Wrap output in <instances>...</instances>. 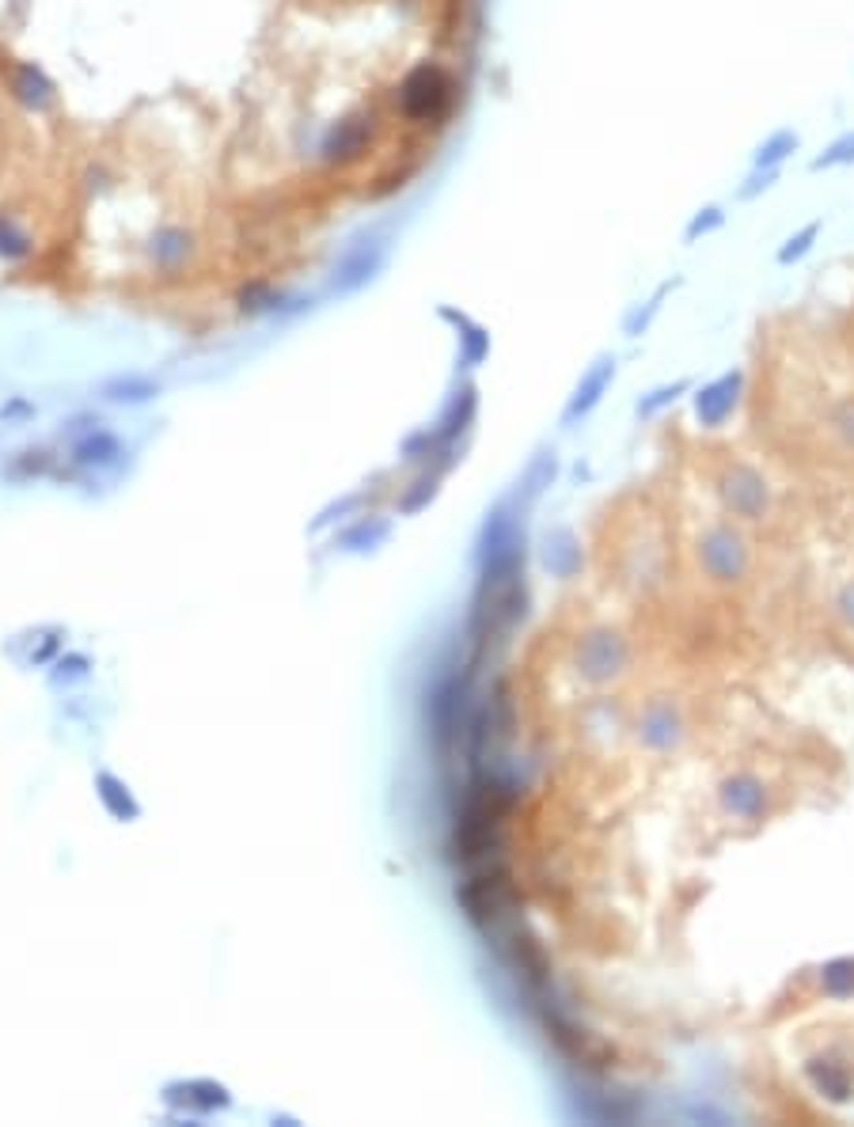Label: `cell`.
Here are the masks:
<instances>
[{"label": "cell", "mask_w": 854, "mask_h": 1127, "mask_svg": "<svg viewBox=\"0 0 854 1127\" xmlns=\"http://www.w3.org/2000/svg\"><path fill=\"white\" fill-rule=\"evenodd\" d=\"M805 1075H809V1082L817 1086L820 1093H828L832 1101H847L851 1098V1075H847V1067H843V1063H835V1059H809Z\"/></svg>", "instance_id": "7402d4cb"}, {"label": "cell", "mask_w": 854, "mask_h": 1127, "mask_svg": "<svg viewBox=\"0 0 854 1127\" xmlns=\"http://www.w3.org/2000/svg\"><path fill=\"white\" fill-rule=\"evenodd\" d=\"M61 645H66V630H61V627H54L50 630V638H46V642L43 645H38V650L35 653H31V665H46V661H54V657H58V650H61Z\"/></svg>", "instance_id": "74e56055"}, {"label": "cell", "mask_w": 854, "mask_h": 1127, "mask_svg": "<svg viewBox=\"0 0 854 1127\" xmlns=\"http://www.w3.org/2000/svg\"><path fill=\"white\" fill-rule=\"evenodd\" d=\"M372 138H377V115L361 110V115H346L342 122H334L331 130L319 141V159L327 167H349L369 152Z\"/></svg>", "instance_id": "8992f818"}, {"label": "cell", "mask_w": 854, "mask_h": 1127, "mask_svg": "<svg viewBox=\"0 0 854 1127\" xmlns=\"http://www.w3.org/2000/svg\"><path fill=\"white\" fill-rule=\"evenodd\" d=\"M145 251H149L153 270H159V274H179V270H187L190 259H194V236L182 225H159Z\"/></svg>", "instance_id": "7c38bea8"}, {"label": "cell", "mask_w": 854, "mask_h": 1127, "mask_svg": "<svg viewBox=\"0 0 854 1127\" xmlns=\"http://www.w3.org/2000/svg\"><path fill=\"white\" fill-rule=\"evenodd\" d=\"M835 615H840L843 627L854 630V581H847V585L835 593Z\"/></svg>", "instance_id": "f35d334b"}, {"label": "cell", "mask_w": 854, "mask_h": 1127, "mask_svg": "<svg viewBox=\"0 0 854 1127\" xmlns=\"http://www.w3.org/2000/svg\"><path fill=\"white\" fill-rule=\"evenodd\" d=\"M46 471H50V455H46L43 449L20 452L12 463H8V478H35V475H46Z\"/></svg>", "instance_id": "d590c367"}, {"label": "cell", "mask_w": 854, "mask_h": 1127, "mask_svg": "<svg viewBox=\"0 0 854 1127\" xmlns=\"http://www.w3.org/2000/svg\"><path fill=\"white\" fill-rule=\"evenodd\" d=\"M820 987L828 998H851L854 995V957H840L820 969Z\"/></svg>", "instance_id": "4316f807"}, {"label": "cell", "mask_w": 854, "mask_h": 1127, "mask_svg": "<svg viewBox=\"0 0 854 1127\" xmlns=\"http://www.w3.org/2000/svg\"><path fill=\"white\" fill-rule=\"evenodd\" d=\"M544 566H547L550 573H555V578H573V573L581 570V547H578V539H573V532L558 527V532L547 535Z\"/></svg>", "instance_id": "d6986e66"}, {"label": "cell", "mask_w": 854, "mask_h": 1127, "mask_svg": "<svg viewBox=\"0 0 854 1127\" xmlns=\"http://www.w3.org/2000/svg\"><path fill=\"white\" fill-rule=\"evenodd\" d=\"M696 558L702 578H710L714 585H737V581H745L752 573V547H748V539L733 524L702 527Z\"/></svg>", "instance_id": "3957f363"}, {"label": "cell", "mask_w": 854, "mask_h": 1127, "mask_svg": "<svg viewBox=\"0 0 854 1127\" xmlns=\"http://www.w3.org/2000/svg\"><path fill=\"white\" fill-rule=\"evenodd\" d=\"M87 673H92V661H87L84 653H69V657H58V661H54L50 684H54V687L76 684V679H84Z\"/></svg>", "instance_id": "e575fe53"}, {"label": "cell", "mask_w": 854, "mask_h": 1127, "mask_svg": "<svg viewBox=\"0 0 854 1127\" xmlns=\"http://www.w3.org/2000/svg\"><path fill=\"white\" fill-rule=\"evenodd\" d=\"M775 182H779V167H752V175L737 187V202H756V198L768 194Z\"/></svg>", "instance_id": "836d02e7"}, {"label": "cell", "mask_w": 854, "mask_h": 1127, "mask_svg": "<svg viewBox=\"0 0 854 1127\" xmlns=\"http://www.w3.org/2000/svg\"><path fill=\"white\" fill-rule=\"evenodd\" d=\"M95 794H99L103 809H107L115 820H141L138 797L130 794V786H126V782L118 779V774H110V771H99V774H95Z\"/></svg>", "instance_id": "e0dca14e"}, {"label": "cell", "mask_w": 854, "mask_h": 1127, "mask_svg": "<svg viewBox=\"0 0 854 1127\" xmlns=\"http://www.w3.org/2000/svg\"><path fill=\"white\" fill-rule=\"evenodd\" d=\"M31 254H35V236L27 232V225H20L12 213H0V259L27 262Z\"/></svg>", "instance_id": "cb8c5ba5"}, {"label": "cell", "mask_w": 854, "mask_h": 1127, "mask_svg": "<svg viewBox=\"0 0 854 1127\" xmlns=\"http://www.w3.org/2000/svg\"><path fill=\"white\" fill-rule=\"evenodd\" d=\"M802 149V138L794 130H775L771 138H763L752 152V167H782L794 152Z\"/></svg>", "instance_id": "d4e9b609"}, {"label": "cell", "mask_w": 854, "mask_h": 1127, "mask_svg": "<svg viewBox=\"0 0 854 1127\" xmlns=\"http://www.w3.org/2000/svg\"><path fill=\"white\" fill-rule=\"evenodd\" d=\"M384 254H388L384 239H369V244L354 247V251L342 259L339 274H334L331 282L334 297H349V293H357L361 285H369L372 277H377V270L384 266Z\"/></svg>", "instance_id": "8fae6325"}, {"label": "cell", "mask_w": 854, "mask_h": 1127, "mask_svg": "<svg viewBox=\"0 0 854 1127\" xmlns=\"http://www.w3.org/2000/svg\"><path fill=\"white\" fill-rule=\"evenodd\" d=\"M164 1101L171 1108H182V1113L213 1116L233 1105V1093H228L225 1082H213V1078H187V1082H167Z\"/></svg>", "instance_id": "30bf717a"}, {"label": "cell", "mask_w": 854, "mask_h": 1127, "mask_svg": "<svg viewBox=\"0 0 854 1127\" xmlns=\"http://www.w3.org/2000/svg\"><path fill=\"white\" fill-rule=\"evenodd\" d=\"M612 380H616V357H596V365L581 376V383L573 388L570 403H566L562 426H578L589 411H596V403H601L604 391L612 388Z\"/></svg>", "instance_id": "4fadbf2b"}, {"label": "cell", "mask_w": 854, "mask_h": 1127, "mask_svg": "<svg viewBox=\"0 0 854 1127\" xmlns=\"http://www.w3.org/2000/svg\"><path fill=\"white\" fill-rule=\"evenodd\" d=\"M573 668L585 684L608 687L630 668V642L619 630H589L573 653Z\"/></svg>", "instance_id": "277c9868"}, {"label": "cell", "mask_w": 854, "mask_h": 1127, "mask_svg": "<svg viewBox=\"0 0 854 1127\" xmlns=\"http://www.w3.org/2000/svg\"><path fill=\"white\" fill-rule=\"evenodd\" d=\"M673 285H676V282H665L657 293H653L650 300L642 304V308H634V311H630V316H627V323H622V331H627V339H638V334H642V331H650V323H653V319H657L661 304H665V297H668V293H673Z\"/></svg>", "instance_id": "f1b7e54d"}, {"label": "cell", "mask_w": 854, "mask_h": 1127, "mask_svg": "<svg viewBox=\"0 0 854 1127\" xmlns=\"http://www.w3.org/2000/svg\"><path fill=\"white\" fill-rule=\"evenodd\" d=\"M717 494H722L725 509L740 521H763L771 509L768 478L748 463H730L717 478Z\"/></svg>", "instance_id": "5b68a950"}, {"label": "cell", "mask_w": 854, "mask_h": 1127, "mask_svg": "<svg viewBox=\"0 0 854 1127\" xmlns=\"http://www.w3.org/2000/svg\"><path fill=\"white\" fill-rule=\"evenodd\" d=\"M722 225H725L722 205H702L696 217L688 221V228H684V244H699L702 236H710V232H717Z\"/></svg>", "instance_id": "d6a6232c"}, {"label": "cell", "mask_w": 854, "mask_h": 1127, "mask_svg": "<svg viewBox=\"0 0 854 1127\" xmlns=\"http://www.w3.org/2000/svg\"><path fill=\"white\" fill-rule=\"evenodd\" d=\"M740 391H745V372H740V369H730V372L717 376V380L702 383V388L696 391V418H699V426L702 429L725 426V422L733 418V411H737Z\"/></svg>", "instance_id": "9c48e42d"}, {"label": "cell", "mask_w": 854, "mask_h": 1127, "mask_svg": "<svg viewBox=\"0 0 854 1127\" xmlns=\"http://www.w3.org/2000/svg\"><path fill=\"white\" fill-rule=\"evenodd\" d=\"M717 805L733 820H760L768 812V786H763L760 774L733 771L717 782Z\"/></svg>", "instance_id": "ba28073f"}, {"label": "cell", "mask_w": 854, "mask_h": 1127, "mask_svg": "<svg viewBox=\"0 0 854 1127\" xmlns=\"http://www.w3.org/2000/svg\"><path fill=\"white\" fill-rule=\"evenodd\" d=\"M27 414H35V406H31L27 399H12V403L0 411V418H27Z\"/></svg>", "instance_id": "ab89813d"}, {"label": "cell", "mask_w": 854, "mask_h": 1127, "mask_svg": "<svg viewBox=\"0 0 854 1127\" xmlns=\"http://www.w3.org/2000/svg\"><path fill=\"white\" fill-rule=\"evenodd\" d=\"M634 737L645 751H673L684 745L688 737V722H684V710L673 699H653L642 707L634 722Z\"/></svg>", "instance_id": "52a82bcc"}, {"label": "cell", "mask_w": 854, "mask_h": 1127, "mask_svg": "<svg viewBox=\"0 0 854 1127\" xmlns=\"http://www.w3.org/2000/svg\"><path fill=\"white\" fill-rule=\"evenodd\" d=\"M361 501H365V494H346V498L331 501V506H327L323 513L316 517V524H311L308 532H311V535H319V532H327V527H331V524L346 521L349 513H357V509H361Z\"/></svg>", "instance_id": "1f68e13d"}, {"label": "cell", "mask_w": 854, "mask_h": 1127, "mask_svg": "<svg viewBox=\"0 0 854 1127\" xmlns=\"http://www.w3.org/2000/svg\"><path fill=\"white\" fill-rule=\"evenodd\" d=\"M8 95H12L23 110H31V115H43V110L54 107L50 76L38 66H31V61H20V66L8 69Z\"/></svg>", "instance_id": "9a60e30c"}, {"label": "cell", "mask_w": 854, "mask_h": 1127, "mask_svg": "<svg viewBox=\"0 0 854 1127\" xmlns=\"http://www.w3.org/2000/svg\"><path fill=\"white\" fill-rule=\"evenodd\" d=\"M688 388H691L688 380L661 383V388H653L650 395H642V399H638V414H642V418H653V414H657V411H665V406H673L676 399H680Z\"/></svg>", "instance_id": "4dcf8cb0"}, {"label": "cell", "mask_w": 854, "mask_h": 1127, "mask_svg": "<svg viewBox=\"0 0 854 1127\" xmlns=\"http://www.w3.org/2000/svg\"><path fill=\"white\" fill-rule=\"evenodd\" d=\"M73 463L84 471H107L122 463V441L110 429H87L73 441Z\"/></svg>", "instance_id": "2e32d148"}, {"label": "cell", "mask_w": 854, "mask_h": 1127, "mask_svg": "<svg viewBox=\"0 0 854 1127\" xmlns=\"http://www.w3.org/2000/svg\"><path fill=\"white\" fill-rule=\"evenodd\" d=\"M441 319H449L460 331V357H464V365L486 361V354H490V334H486V327H478L475 319H467L464 311L456 308H441Z\"/></svg>", "instance_id": "ac0fdd59"}, {"label": "cell", "mask_w": 854, "mask_h": 1127, "mask_svg": "<svg viewBox=\"0 0 854 1127\" xmlns=\"http://www.w3.org/2000/svg\"><path fill=\"white\" fill-rule=\"evenodd\" d=\"M475 411H478V391H475V383H464L460 391H452L449 406H444L441 418H437V426H434L437 452L456 449L460 437H464L467 429H471V422H475ZM437 452H434V455H437Z\"/></svg>", "instance_id": "5bb4252c"}, {"label": "cell", "mask_w": 854, "mask_h": 1127, "mask_svg": "<svg viewBox=\"0 0 854 1127\" xmlns=\"http://www.w3.org/2000/svg\"><path fill=\"white\" fill-rule=\"evenodd\" d=\"M471 673L475 668H444L434 679V687L426 691V733L429 745L441 759H449L452 751H460V745L467 740V722H471Z\"/></svg>", "instance_id": "6da1fadb"}, {"label": "cell", "mask_w": 854, "mask_h": 1127, "mask_svg": "<svg viewBox=\"0 0 854 1127\" xmlns=\"http://www.w3.org/2000/svg\"><path fill=\"white\" fill-rule=\"evenodd\" d=\"M820 228H825V221H809V225H802V228L794 232V236L782 239V247L775 251L779 266H794V262H802L805 254L813 251V244L820 239Z\"/></svg>", "instance_id": "484cf974"}, {"label": "cell", "mask_w": 854, "mask_h": 1127, "mask_svg": "<svg viewBox=\"0 0 854 1127\" xmlns=\"http://www.w3.org/2000/svg\"><path fill=\"white\" fill-rule=\"evenodd\" d=\"M395 103H399V115L414 126L444 122L452 103H456V80H452V73L441 61H418V66L403 76V84H399Z\"/></svg>", "instance_id": "7a4b0ae2"}, {"label": "cell", "mask_w": 854, "mask_h": 1127, "mask_svg": "<svg viewBox=\"0 0 854 1127\" xmlns=\"http://www.w3.org/2000/svg\"><path fill=\"white\" fill-rule=\"evenodd\" d=\"M854 164V130L840 133L820 156H813V171H832V167H851Z\"/></svg>", "instance_id": "f546056e"}, {"label": "cell", "mask_w": 854, "mask_h": 1127, "mask_svg": "<svg viewBox=\"0 0 854 1127\" xmlns=\"http://www.w3.org/2000/svg\"><path fill=\"white\" fill-rule=\"evenodd\" d=\"M828 429L847 452H854V395H843L828 406Z\"/></svg>", "instance_id": "83f0119b"}, {"label": "cell", "mask_w": 854, "mask_h": 1127, "mask_svg": "<svg viewBox=\"0 0 854 1127\" xmlns=\"http://www.w3.org/2000/svg\"><path fill=\"white\" fill-rule=\"evenodd\" d=\"M388 535H391L388 517H361V521L349 524L346 532L339 535V543H342V550H349V555H365V550H377Z\"/></svg>", "instance_id": "44dd1931"}, {"label": "cell", "mask_w": 854, "mask_h": 1127, "mask_svg": "<svg viewBox=\"0 0 854 1127\" xmlns=\"http://www.w3.org/2000/svg\"><path fill=\"white\" fill-rule=\"evenodd\" d=\"M289 308H300V304L285 289H274L270 282H251L239 289V311H244V316H266V311H289Z\"/></svg>", "instance_id": "ffe728a7"}, {"label": "cell", "mask_w": 854, "mask_h": 1127, "mask_svg": "<svg viewBox=\"0 0 854 1127\" xmlns=\"http://www.w3.org/2000/svg\"><path fill=\"white\" fill-rule=\"evenodd\" d=\"M550 478H555V455H539L529 467V475H524L521 494L524 498H536V494H544V486H550Z\"/></svg>", "instance_id": "8d00e7d4"}, {"label": "cell", "mask_w": 854, "mask_h": 1127, "mask_svg": "<svg viewBox=\"0 0 854 1127\" xmlns=\"http://www.w3.org/2000/svg\"><path fill=\"white\" fill-rule=\"evenodd\" d=\"M159 395V383L149 376H115V380L103 383V399L107 403H122V406H138Z\"/></svg>", "instance_id": "603a6c76"}]
</instances>
